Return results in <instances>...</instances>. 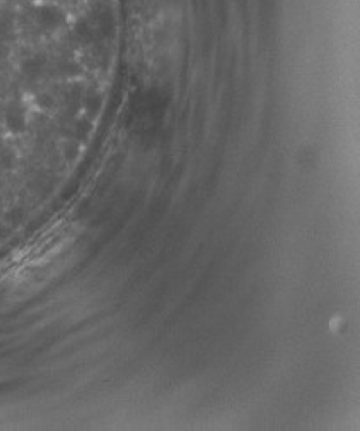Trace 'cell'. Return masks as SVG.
Here are the masks:
<instances>
[{"instance_id":"cell-1","label":"cell","mask_w":360,"mask_h":431,"mask_svg":"<svg viewBox=\"0 0 360 431\" xmlns=\"http://www.w3.org/2000/svg\"><path fill=\"white\" fill-rule=\"evenodd\" d=\"M36 21L43 29L53 31L65 22V14L57 6H42L36 9Z\"/></svg>"},{"instance_id":"cell-2","label":"cell","mask_w":360,"mask_h":431,"mask_svg":"<svg viewBox=\"0 0 360 431\" xmlns=\"http://www.w3.org/2000/svg\"><path fill=\"white\" fill-rule=\"evenodd\" d=\"M6 124L9 127L10 132L19 133L26 129V113L22 110L21 105L12 103V105L7 106L6 110Z\"/></svg>"},{"instance_id":"cell-3","label":"cell","mask_w":360,"mask_h":431,"mask_svg":"<svg viewBox=\"0 0 360 431\" xmlns=\"http://www.w3.org/2000/svg\"><path fill=\"white\" fill-rule=\"evenodd\" d=\"M12 28V17L7 16V13L0 14V35H6Z\"/></svg>"}]
</instances>
